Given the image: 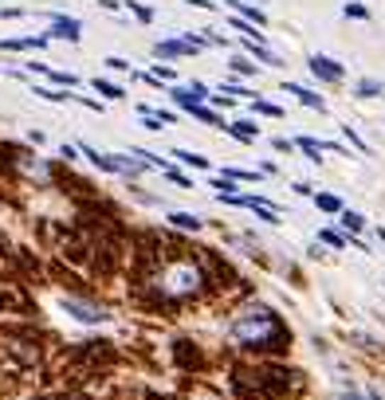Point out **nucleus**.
Here are the masks:
<instances>
[{"instance_id": "f257e3e1", "label": "nucleus", "mask_w": 385, "mask_h": 400, "mask_svg": "<svg viewBox=\"0 0 385 400\" xmlns=\"http://www.w3.org/2000/svg\"><path fill=\"white\" fill-rule=\"evenodd\" d=\"M205 251L208 247H189L173 236H150V247L138 256L130 275V302L146 314H177L224 295L221 279L228 267H221Z\"/></svg>"}, {"instance_id": "f03ea898", "label": "nucleus", "mask_w": 385, "mask_h": 400, "mask_svg": "<svg viewBox=\"0 0 385 400\" xmlns=\"http://www.w3.org/2000/svg\"><path fill=\"white\" fill-rule=\"evenodd\" d=\"M228 338L240 349H252V353H283L291 345V330L279 322V314L267 307H248L240 310L228 322Z\"/></svg>"}, {"instance_id": "7ed1b4c3", "label": "nucleus", "mask_w": 385, "mask_h": 400, "mask_svg": "<svg viewBox=\"0 0 385 400\" xmlns=\"http://www.w3.org/2000/svg\"><path fill=\"white\" fill-rule=\"evenodd\" d=\"M63 310H67L75 322H83V326H99V322H106V318H111L103 307H94V302H83V298H75V295L63 298Z\"/></svg>"}, {"instance_id": "20e7f679", "label": "nucleus", "mask_w": 385, "mask_h": 400, "mask_svg": "<svg viewBox=\"0 0 385 400\" xmlns=\"http://www.w3.org/2000/svg\"><path fill=\"white\" fill-rule=\"evenodd\" d=\"M201 47H205L201 35H185V40H162V43H154V55H157V59H181V55H193V52H201Z\"/></svg>"}, {"instance_id": "39448f33", "label": "nucleus", "mask_w": 385, "mask_h": 400, "mask_svg": "<svg viewBox=\"0 0 385 400\" xmlns=\"http://www.w3.org/2000/svg\"><path fill=\"white\" fill-rule=\"evenodd\" d=\"M307 67H311V75L315 79H323V83H342V63H334L330 55H311L307 59Z\"/></svg>"}, {"instance_id": "423d86ee", "label": "nucleus", "mask_w": 385, "mask_h": 400, "mask_svg": "<svg viewBox=\"0 0 385 400\" xmlns=\"http://www.w3.org/2000/svg\"><path fill=\"white\" fill-rule=\"evenodd\" d=\"M55 40H67V43H79V35H83V24H79L75 16H52V32Z\"/></svg>"}, {"instance_id": "0eeeda50", "label": "nucleus", "mask_w": 385, "mask_h": 400, "mask_svg": "<svg viewBox=\"0 0 385 400\" xmlns=\"http://www.w3.org/2000/svg\"><path fill=\"white\" fill-rule=\"evenodd\" d=\"M287 94H295L303 106H311V110H326V103H323V94H315V91H307V86H299V83H287L283 86Z\"/></svg>"}, {"instance_id": "6e6552de", "label": "nucleus", "mask_w": 385, "mask_h": 400, "mask_svg": "<svg viewBox=\"0 0 385 400\" xmlns=\"http://www.w3.org/2000/svg\"><path fill=\"white\" fill-rule=\"evenodd\" d=\"M48 35H32V40H0V52H40Z\"/></svg>"}, {"instance_id": "1a4fd4ad", "label": "nucleus", "mask_w": 385, "mask_h": 400, "mask_svg": "<svg viewBox=\"0 0 385 400\" xmlns=\"http://www.w3.org/2000/svg\"><path fill=\"white\" fill-rule=\"evenodd\" d=\"M232 137H240V142H256L260 137V126L256 122H248V118H240V122H232V126H224Z\"/></svg>"}, {"instance_id": "9d476101", "label": "nucleus", "mask_w": 385, "mask_h": 400, "mask_svg": "<svg viewBox=\"0 0 385 400\" xmlns=\"http://www.w3.org/2000/svg\"><path fill=\"white\" fill-rule=\"evenodd\" d=\"M244 47H248V55H256L260 63H272V67H279V55L275 52H267L260 40H252V35H244Z\"/></svg>"}, {"instance_id": "9b49d317", "label": "nucleus", "mask_w": 385, "mask_h": 400, "mask_svg": "<svg viewBox=\"0 0 385 400\" xmlns=\"http://www.w3.org/2000/svg\"><path fill=\"white\" fill-rule=\"evenodd\" d=\"M228 8H236L240 16H244V20H252V24H260V28L267 24V16H264V12L256 8V4H248V0H228Z\"/></svg>"}, {"instance_id": "f8f14e48", "label": "nucleus", "mask_w": 385, "mask_h": 400, "mask_svg": "<svg viewBox=\"0 0 385 400\" xmlns=\"http://www.w3.org/2000/svg\"><path fill=\"white\" fill-rule=\"evenodd\" d=\"M91 86H94L99 94H103V98H111V103H122V98H126V91H122V86H114L111 79H94Z\"/></svg>"}, {"instance_id": "ddd939ff", "label": "nucleus", "mask_w": 385, "mask_h": 400, "mask_svg": "<svg viewBox=\"0 0 385 400\" xmlns=\"http://www.w3.org/2000/svg\"><path fill=\"white\" fill-rule=\"evenodd\" d=\"M189 114H193V118H201V122H205V126H221V130H224V118H221V114H213V110H208L205 103L189 106Z\"/></svg>"}, {"instance_id": "4468645a", "label": "nucleus", "mask_w": 385, "mask_h": 400, "mask_svg": "<svg viewBox=\"0 0 385 400\" xmlns=\"http://www.w3.org/2000/svg\"><path fill=\"white\" fill-rule=\"evenodd\" d=\"M169 157H177L181 165H189V169H208V157H197V154H189V149H173Z\"/></svg>"}, {"instance_id": "2eb2a0df", "label": "nucleus", "mask_w": 385, "mask_h": 400, "mask_svg": "<svg viewBox=\"0 0 385 400\" xmlns=\"http://www.w3.org/2000/svg\"><path fill=\"white\" fill-rule=\"evenodd\" d=\"M169 220H173V228H181V232H201V220L189 216V212H169Z\"/></svg>"}, {"instance_id": "dca6fc26", "label": "nucleus", "mask_w": 385, "mask_h": 400, "mask_svg": "<svg viewBox=\"0 0 385 400\" xmlns=\"http://www.w3.org/2000/svg\"><path fill=\"white\" fill-rule=\"evenodd\" d=\"M295 145H299V149H303V154L311 157V161H323V157H318V154H323V149H326L323 142H315V137H299V142H295Z\"/></svg>"}, {"instance_id": "f3484780", "label": "nucleus", "mask_w": 385, "mask_h": 400, "mask_svg": "<svg viewBox=\"0 0 385 400\" xmlns=\"http://www.w3.org/2000/svg\"><path fill=\"white\" fill-rule=\"evenodd\" d=\"M354 91H358V98H377V94H381V83H377V79H358Z\"/></svg>"}, {"instance_id": "a211bd4d", "label": "nucleus", "mask_w": 385, "mask_h": 400, "mask_svg": "<svg viewBox=\"0 0 385 400\" xmlns=\"http://www.w3.org/2000/svg\"><path fill=\"white\" fill-rule=\"evenodd\" d=\"M315 205L323 208V212H342V200H338V196H330V193H318Z\"/></svg>"}, {"instance_id": "6ab92c4d", "label": "nucleus", "mask_w": 385, "mask_h": 400, "mask_svg": "<svg viewBox=\"0 0 385 400\" xmlns=\"http://www.w3.org/2000/svg\"><path fill=\"white\" fill-rule=\"evenodd\" d=\"M342 228H346V232H354V236H358V232L366 228V220H362L358 212H346V208H342Z\"/></svg>"}, {"instance_id": "aec40b11", "label": "nucleus", "mask_w": 385, "mask_h": 400, "mask_svg": "<svg viewBox=\"0 0 385 400\" xmlns=\"http://www.w3.org/2000/svg\"><path fill=\"white\" fill-rule=\"evenodd\" d=\"M35 94H40V98H48V103H67V98H71L67 91H52V86H35Z\"/></svg>"}, {"instance_id": "412c9836", "label": "nucleus", "mask_w": 385, "mask_h": 400, "mask_svg": "<svg viewBox=\"0 0 385 400\" xmlns=\"http://www.w3.org/2000/svg\"><path fill=\"white\" fill-rule=\"evenodd\" d=\"M318 239H323L326 247H346V236H342V232H334V228L318 232Z\"/></svg>"}, {"instance_id": "4be33fe9", "label": "nucleus", "mask_w": 385, "mask_h": 400, "mask_svg": "<svg viewBox=\"0 0 385 400\" xmlns=\"http://www.w3.org/2000/svg\"><path fill=\"white\" fill-rule=\"evenodd\" d=\"M232 71H236V75H256V63H252L248 55H236V59H232Z\"/></svg>"}, {"instance_id": "5701e85b", "label": "nucleus", "mask_w": 385, "mask_h": 400, "mask_svg": "<svg viewBox=\"0 0 385 400\" xmlns=\"http://www.w3.org/2000/svg\"><path fill=\"white\" fill-rule=\"evenodd\" d=\"M126 8H130V12H134V16H138V20H142V24H150V20H154V12H150V8H146V4H138V0H126Z\"/></svg>"}, {"instance_id": "b1692460", "label": "nucleus", "mask_w": 385, "mask_h": 400, "mask_svg": "<svg viewBox=\"0 0 385 400\" xmlns=\"http://www.w3.org/2000/svg\"><path fill=\"white\" fill-rule=\"evenodd\" d=\"M346 20H369V8H366V4H346Z\"/></svg>"}, {"instance_id": "393cba45", "label": "nucleus", "mask_w": 385, "mask_h": 400, "mask_svg": "<svg viewBox=\"0 0 385 400\" xmlns=\"http://www.w3.org/2000/svg\"><path fill=\"white\" fill-rule=\"evenodd\" d=\"M252 106H256V114H264V118H279V106H275V103H252Z\"/></svg>"}, {"instance_id": "a878e982", "label": "nucleus", "mask_w": 385, "mask_h": 400, "mask_svg": "<svg viewBox=\"0 0 385 400\" xmlns=\"http://www.w3.org/2000/svg\"><path fill=\"white\" fill-rule=\"evenodd\" d=\"M165 177H169V181H177V185H181V188H193V181H189V177H185V173H177V169H169V165H165Z\"/></svg>"}, {"instance_id": "bb28decb", "label": "nucleus", "mask_w": 385, "mask_h": 400, "mask_svg": "<svg viewBox=\"0 0 385 400\" xmlns=\"http://www.w3.org/2000/svg\"><path fill=\"white\" fill-rule=\"evenodd\" d=\"M106 67H111V71H130V63L122 59V55H111V59H106Z\"/></svg>"}, {"instance_id": "cd10ccee", "label": "nucleus", "mask_w": 385, "mask_h": 400, "mask_svg": "<svg viewBox=\"0 0 385 400\" xmlns=\"http://www.w3.org/2000/svg\"><path fill=\"white\" fill-rule=\"evenodd\" d=\"M342 134H346V137H350V142H354V145H358L362 154H366V142H362V137H358V134H354V130H350V126H342Z\"/></svg>"}, {"instance_id": "c85d7f7f", "label": "nucleus", "mask_w": 385, "mask_h": 400, "mask_svg": "<svg viewBox=\"0 0 385 400\" xmlns=\"http://www.w3.org/2000/svg\"><path fill=\"white\" fill-rule=\"evenodd\" d=\"M342 400H366V396H362L358 389H342Z\"/></svg>"}, {"instance_id": "c756f323", "label": "nucleus", "mask_w": 385, "mask_h": 400, "mask_svg": "<svg viewBox=\"0 0 385 400\" xmlns=\"http://www.w3.org/2000/svg\"><path fill=\"white\" fill-rule=\"evenodd\" d=\"M185 4H193V8H213V0H185Z\"/></svg>"}]
</instances>
